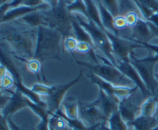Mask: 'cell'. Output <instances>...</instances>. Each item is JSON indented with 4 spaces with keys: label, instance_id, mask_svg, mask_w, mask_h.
<instances>
[{
    "label": "cell",
    "instance_id": "obj_1",
    "mask_svg": "<svg viewBox=\"0 0 158 130\" xmlns=\"http://www.w3.org/2000/svg\"><path fill=\"white\" fill-rule=\"evenodd\" d=\"M37 31L38 28L29 27L18 19L3 22L0 26V40L9 45L14 58L25 64L34 58Z\"/></svg>",
    "mask_w": 158,
    "mask_h": 130
},
{
    "label": "cell",
    "instance_id": "obj_2",
    "mask_svg": "<svg viewBox=\"0 0 158 130\" xmlns=\"http://www.w3.org/2000/svg\"><path fill=\"white\" fill-rule=\"evenodd\" d=\"M63 41V35L57 30L48 26H40L33 59L41 64L49 60H60Z\"/></svg>",
    "mask_w": 158,
    "mask_h": 130
},
{
    "label": "cell",
    "instance_id": "obj_3",
    "mask_svg": "<svg viewBox=\"0 0 158 130\" xmlns=\"http://www.w3.org/2000/svg\"><path fill=\"white\" fill-rule=\"evenodd\" d=\"M96 53H97V59L101 60V63H85V62L79 61L78 59H76V62L80 66L87 68L89 72L97 75L114 86L134 87L133 85H134V83L126 75H123L114 65L111 63V62L107 58H106L102 54H98L97 52Z\"/></svg>",
    "mask_w": 158,
    "mask_h": 130
},
{
    "label": "cell",
    "instance_id": "obj_4",
    "mask_svg": "<svg viewBox=\"0 0 158 130\" xmlns=\"http://www.w3.org/2000/svg\"><path fill=\"white\" fill-rule=\"evenodd\" d=\"M73 15L76 20L84 28L85 30L90 35L95 50L99 51L102 55L107 58L113 65L116 66L117 59L113 52L112 46L106 35V30L102 29L94 22L86 18L82 14L75 12V13H73Z\"/></svg>",
    "mask_w": 158,
    "mask_h": 130
},
{
    "label": "cell",
    "instance_id": "obj_5",
    "mask_svg": "<svg viewBox=\"0 0 158 130\" xmlns=\"http://www.w3.org/2000/svg\"><path fill=\"white\" fill-rule=\"evenodd\" d=\"M46 26L56 29L63 35L64 39L73 35V21L74 16L63 0L54 7L44 10Z\"/></svg>",
    "mask_w": 158,
    "mask_h": 130
},
{
    "label": "cell",
    "instance_id": "obj_6",
    "mask_svg": "<svg viewBox=\"0 0 158 130\" xmlns=\"http://www.w3.org/2000/svg\"><path fill=\"white\" fill-rule=\"evenodd\" d=\"M130 63L137 69L148 90L153 94V95H157L156 90L158 88V82L154 75V68L156 64L158 63V60L154 55H149L145 58L140 59L138 58L134 52L131 55Z\"/></svg>",
    "mask_w": 158,
    "mask_h": 130
},
{
    "label": "cell",
    "instance_id": "obj_7",
    "mask_svg": "<svg viewBox=\"0 0 158 130\" xmlns=\"http://www.w3.org/2000/svg\"><path fill=\"white\" fill-rule=\"evenodd\" d=\"M106 33L110 41L113 52L116 59L123 62H131V55L134 52V49L138 48H144L141 44L133 41L127 37L116 35L115 34L106 30Z\"/></svg>",
    "mask_w": 158,
    "mask_h": 130
},
{
    "label": "cell",
    "instance_id": "obj_8",
    "mask_svg": "<svg viewBox=\"0 0 158 130\" xmlns=\"http://www.w3.org/2000/svg\"><path fill=\"white\" fill-rule=\"evenodd\" d=\"M83 78V72L80 71V74L77 78L73 79L69 83H65V84L56 85L54 87L53 91L51 92L47 96H41L43 101L46 103V109L50 115L56 113L61 108V105L63 101L64 100L65 95L67 91L70 89L72 86H75L77 83L81 81Z\"/></svg>",
    "mask_w": 158,
    "mask_h": 130
},
{
    "label": "cell",
    "instance_id": "obj_9",
    "mask_svg": "<svg viewBox=\"0 0 158 130\" xmlns=\"http://www.w3.org/2000/svg\"><path fill=\"white\" fill-rule=\"evenodd\" d=\"M79 119L88 128L100 129L101 125L107 123L108 119L93 102H79Z\"/></svg>",
    "mask_w": 158,
    "mask_h": 130
},
{
    "label": "cell",
    "instance_id": "obj_10",
    "mask_svg": "<svg viewBox=\"0 0 158 130\" xmlns=\"http://www.w3.org/2000/svg\"><path fill=\"white\" fill-rule=\"evenodd\" d=\"M87 77L90 79L93 84L97 85L99 89L106 92L110 96L116 99L120 102L129 95L136 93L137 89H139L137 86H134V87L114 86V85L105 81L103 79L100 78L99 76L91 73V72H89Z\"/></svg>",
    "mask_w": 158,
    "mask_h": 130
},
{
    "label": "cell",
    "instance_id": "obj_11",
    "mask_svg": "<svg viewBox=\"0 0 158 130\" xmlns=\"http://www.w3.org/2000/svg\"><path fill=\"white\" fill-rule=\"evenodd\" d=\"M115 66L123 75H125L127 78H129L134 83L135 86H137L138 87V89L141 92L142 96H143V98L144 100H147L149 97L152 96L153 94L148 90L147 86H145L144 83L142 80L141 77L139 75L137 69L134 67V66L131 63L123 62L119 59H117Z\"/></svg>",
    "mask_w": 158,
    "mask_h": 130
},
{
    "label": "cell",
    "instance_id": "obj_12",
    "mask_svg": "<svg viewBox=\"0 0 158 130\" xmlns=\"http://www.w3.org/2000/svg\"><path fill=\"white\" fill-rule=\"evenodd\" d=\"M131 28V36L124 37H127V38L130 39L133 41L137 42L139 44L150 43V42L153 39L156 38L155 35L153 33L152 30H151V27H150L148 22L143 18H139L136 24Z\"/></svg>",
    "mask_w": 158,
    "mask_h": 130
},
{
    "label": "cell",
    "instance_id": "obj_13",
    "mask_svg": "<svg viewBox=\"0 0 158 130\" xmlns=\"http://www.w3.org/2000/svg\"><path fill=\"white\" fill-rule=\"evenodd\" d=\"M10 92L12 93L10 100L8 102L7 104L1 109V116L5 118H11L12 116L16 113L18 111L24 108L28 107V98L25 96L22 92L17 90L16 89L14 91L10 89Z\"/></svg>",
    "mask_w": 158,
    "mask_h": 130
},
{
    "label": "cell",
    "instance_id": "obj_14",
    "mask_svg": "<svg viewBox=\"0 0 158 130\" xmlns=\"http://www.w3.org/2000/svg\"><path fill=\"white\" fill-rule=\"evenodd\" d=\"M134 94L123 99L119 103V112L127 124L134 121L140 115V106L136 103Z\"/></svg>",
    "mask_w": 158,
    "mask_h": 130
},
{
    "label": "cell",
    "instance_id": "obj_15",
    "mask_svg": "<svg viewBox=\"0 0 158 130\" xmlns=\"http://www.w3.org/2000/svg\"><path fill=\"white\" fill-rule=\"evenodd\" d=\"M93 103L100 109V110L103 112V115L108 120L114 112L119 110L120 101L110 96L109 95H107L106 92H103L101 89H100V91H99L98 97L97 98V100Z\"/></svg>",
    "mask_w": 158,
    "mask_h": 130
},
{
    "label": "cell",
    "instance_id": "obj_16",
    "mask_svg": "<svg viewBox=\"0 0 158 130\" xmlns=\"http://www.w3.org/2000/svg\"><path fill=\"white\" fill-rule=\"evenodd\" d=\"M49 8L51 7L49 5L46 4V3L42 4L39 6H35V7L19 6V7H15L8 10L4 15H2L0 22H1V23H3L14 21V20H16L22 18V17L27 15V14L31 13V12H33L39 10H46V9H49Z\"/></svg>",
    "mask_w": 158,
    "mask_h": 130
},
{
    "label": "cell",
    "instance_id": "obj_17",
    "mask_svg": "<svg viewBox=\"0 0 158 130\" xmlns=\"http://www.w3.org/2000/svg\"><path fill=\"white\" fill-rule=\"evenodd\" d=\"M95 1L98 6L100 13V18H101V21L104 29L108 32L115 34L116 35H120V32H119L120 31L114 26V17L102 4L100 0H95Z\"/></svg>",
    "mask_w": 158,
    "mask_h": 130
},
{
    "label": "cell",
    "instance_id": "obj_18",
    "mask_svg": "<svg viewBox=\"0 0 158 130\" xmlns=\"http://www.w3.org/2000/svg\"><path fill=\"white\" fill-rule=\"evenodd\" d=\"M79 101L73 96L64 99L61 105L62 112L63 115L70 120L79 119Z\"/></svg>",
    "mask_w": 158,
    "mask_h": 130
},
{
    "label": "cell",
    "instance_id": "obj_19",
    "mask_svg": "<svg viewBox=\"0 0 158 130\" xmlns=\"http://www.w3.org/2000/svg\"><path fill=\"white\" fill-rule=\"evenodd\" d=\"M18 20L21 21L24 24L34 29H37L40 26H46V16L44 14V10H39L31 12L24 15Z\"/></svg>",
    "mask_w": 158,
    "mask_h": 130
},
{
    "label": "cell",
    "instance_id": "obj_20",
    "mask_svg": "<svg viewBox=\"0 0 158 130\" xmlns=\"http://www.w3.org/2000/svg\"><path fill=\"white\" fill-rule=\"evenodd\" d=\"M158 125V121L155 116H146L140 115L131 123H128V126L134 128V130H151Z\"/></svg>",
    "mask_w": 158,
    "mask_h": 130
},
{
    "label": "cell",
    "instance_id": "obj_21",
    "mask_svg": "<svg viewBox=\"0 0 158 130\" xmlns=\"http://www.w3.org/2000/svg\"><path fill=\"white\" fill-rule=\"evenodd\" d=\"M83 1H84L86 7L88 19L94 22L96 25H97L102 29L106 30L103 27V23H102L100 10H99L98 6H97L95 0H83Z\"/></svg>",
    "mask_w": 158,
    "mask_h": 130
},
{
    "label": "cell",
    "instance_id": "obj_22",
    "mask_svg": "<svg viewBox=\"0 0 158 130\" xmlns=\"http://www.w3.org/2000/svg\"><path fill=\"white\" fill-rule=\"evenodd\" d=\"M44 4L43 0H10L5 4L1 5V16L4 15L8 10L19 6H28L35 7Z\"/></svg>",
    "mask_w": 158,
    "mask_h": 130
},
{
    "label": "cell",
    "instance_id": "obj_23",
    "mask_svg": "<svg viewBox=\"0 0 158 130\" xmlns=\"http://www.w3.org/2000/svg\"><path fill=\"white\" fill-rule=\"evenodd\" d=\"M158 110V98L157 95H152L145 100L140 106V115L146 116H155Z\"/></svg>",
    "mask_w": 158,
    "mask_h": 130
},
{
    "label": "cell",
    "instance_id": "obj_24",
    "mask_svg": "<svg viewBox=\"0 0 158 130\" xmlns=\"http://www.w3.org/2000/svg\"><path fill=\"white\" fill-rule=\"evenodd\" d=\"M73 35L78 42L87 43L94 48V43L91 39L90 35L85 30L84 28L76 20L75 18H73Z\"/></svg>",
    "mask_w": 158,
    "mask_h": 130
},
{
    "label": "cell",
    "instance_id": "obj_25",
    "mask_svg": "<svg viewBox=\"0 0 158 130\" xmlns=\"http://www.w3.org/2000/svg\"><path fill=\"white\" fill-rule=\"evenodd\" d=\"M107 126L111 130H128V126L123 120L120 112L117 111L109 118Z\"/></svg>",
    "mask_w": 158,
    "mask_h": 130
},
{
    "label": "cell",
    "instance_id": "obj_26",
    "mask_svg": "<svg viewBox=\"0 0 158 130\" xmlns=\"http://www.w3.org/2000/svg\"><path fill=\"white\" fill-rule=\"evenodd\" d=\"M100 2L114 18L120 15V0H100Z\"/></svg>",
    "mask_w": 158,
    "mask_h": 130
},
{
    "label": "cell",
    "instance_id": "obj_27",
    "mask_svg": "<svg viewBox=\"0 0 158 130\" xmlns=\"http://www.w3.org/2000/svg\"><path fill=\"white\" fill-rule=\"evenodd\" d=\"M54 87L55 86H50L44 83H35L32 85L31 89L40 96H47L53 91Z\"/></svg>",
    "mask_w": 158,
    "mask_h": 130
},
{
    "label": "cell",
    "instance_id": "obj_28",
    "mask_svg": "<svg viewBox=\"0 0 158 130\" xmlns=\"http://www.w3.org/2000/svg\"><path fill=\"white\" fill-rule=\"evenodd\" d=\"M25 65L27 67L28 70L29 71L32 73L35 74L37 77L39 78V80L40 82H42V75H43V72H42V64L38 61V60L35 59H32L30 60H28Z\"/></svg>",
    "mask_w": 158,
    "mask_h": 130
},
{
    "label": "cell",
    "instance_id": "obj_29",
    "mask_svg": "<svg viewBox=\"0 0 158 130\" xmlns=\"http://www.w3.org/2000/svg\"><path fill=\"white\" fill-rule=\"evenodd\" d=\"M68 9L72 13H80L88 18L86 7L83 0H75L71 5L67 6Z\"/></svg>",
    "mask_w": 158,
    "mask_h": 130
},
{
    "label": "cell",
    "instance_id": "obj_30",
    "mask_svg": "<svg viewBox=\"0 0 158 130\" xmlns=\"http://www.w3.org/2000/svg\"><path fill=\"white\" fill-rule=\"evenodd\" d=\"M15 86V80L9 72L1 77V91L10 89L12 86Z\"/></svg>",
    "mask_w": 158,
    "mask_h": 130
},
{
    "label": "cell",
    "instance_id": "obj_31",
    "mask_svg": "<svg viewBox=\"0 0 158 130\" xmlns=\"http://www.w3.org/2000/svg\"><path fill=\"white\" fill-rule=\"evenodd\" d=\"M77 44H78V41L76 39L75 37H67L63 41V49H66L69 52H73L77 49Z\"/></svg>",
    "mask_w": 158,
    "mask_h": 130
},
{
    "label": "cell",
    "instance_id": "obj_32",
    "mask_svg": "<svg viewBox=\"0 0 158 130\" xmlns=\"http://www.w3.org/2000/svg\"><path fill=\"white\" fill-rule=\"evenodd\" d=\"M134 2L143 5L147 7L150 8L155 12L158 13V1L157 0H133Z\"/></svg>",
    "mask_w": 158,
    "mask_h": 130
},
{
    "label": "cell",
    "instance_id": "obj_33",
    "mask_svg": "<svg viewBox=\"0 0 158 130\" xmlns=\"http://www.w3.org/2000/svg\"><path fill=\"white\" fill-rule=\"evenodd\" d=\"M114 26L119 31L120 29H123L124 28L127 27V24L124 16L123 15H119V16L114 18Z\"/></svg>",
    "mask_w": 158,
    "mask_h": 130
},
{
    "label": "cell",
    "instance_id": "obj_34",
    "mask_svg": "<svg viewBox=\"0 0 158 130\" xmlns=\"http://www.w3.org/2000/svg\"><path fill=\"white\" fill-rule=\"evenodd\" d=\"M35 130H50L49 126V119L40 120V122L36 126Z\"/></svg>",
    "mask_w": 158,
    "mask_h": 130
},
{
    "label": "cell",
    "instance_id": "obj_35",
    "mask_svg": "<svg viewBox=\"0 0 158 130\" xmlns=\"http://www.w3.org/2000/svg\"><path fill=\"white\" fill-rule=\"evenodd\" d=\"M141 45L144 46L145 49H148V50L154 52V57L158 60V45H152L150 43H143Z\"/></svg>",
    "mask_w": 158,
    "mask_h": 130
},
{
    "label": "cell",
    "instance_id": "obj_36",
    "mask_svg": "<svg viewBox=\"0 0 158 130\" xmlns=\"http://www.w3.org/2000/svg\"><path fill=\"white\" fill-rule=\"evenodd\" d=\"M1 130H11L7 119L3 116H1Z\"/></svg>",
    "mask_w": 158,
    "mask_h": 130
},
{
    "label": "cell",
    "instance_id": "obj_37",
    "mask_svg": "<svg viewBox=\"0 0 158 130\" xmlns=\"http://www.w3.org/2000/svg\"><path fill=\"white\" fill-rule=\"evenodd\" d=\"M43 1L44 3L49 5L50 7H54V6H56L58 4L60 0H43Z\"/></svg>",
    "mask_w": 158,
    "mask_h": 130
},
{
    "label": "cell",
    "instance_id": "obj_38",
    "mask_svg": "<svg viewBox=\"0 0 158 130\" xmlns=\"http://www.w3.org/2000/svg\"><path fill=\"white\" fill-rule=\"evenodd\" d=\"M100 130H111L109 128V126H107V123H104V124L101 125V126L100 127Z\"/></svg>",
    "mask_w": 158,
    "mask_h": 130
},
{
    "label": "cell",
    "instance_id": "obj_39",
    "mask_svg": "<svg viewBox=\"0 0 158 130\" xmlns=\"http://www.w3.org/2000/svg\"><path fill=\"white\" fill-rule=\"evenodd\" d=\"M155 78H156V79H157V81L158 82V72H155Z\"/></svg>",
    "mask_w": 158,
    "mask_h": 130
},
{
    "label": "cell",
    "instance_id": "obj_40",
    "mask_svg": "<svg viewBox=\"0 0 158 130\" xmlns=\"http://www.w3.org/2000/svg\"><path fill=\"white\" fill-rule=\"evenodd\" d=\"M155 117H156V119H157V121H158V110H157V113H156V115H155Z\"/></svg>",
    "mask_w": 158,
    "mask_h": 130
}]
</instances>
